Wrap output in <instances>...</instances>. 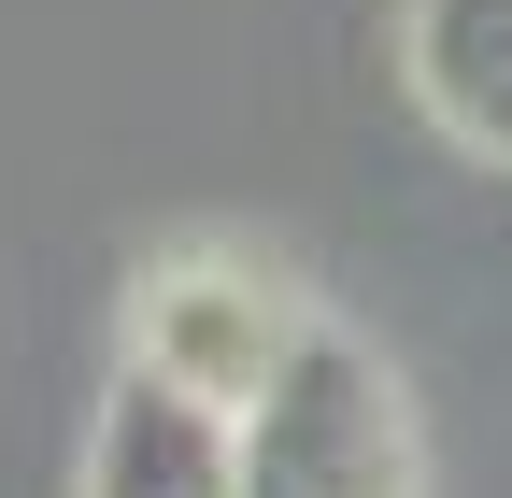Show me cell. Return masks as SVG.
Wrapping results in <instances>:
<instances>
[{"mask_svg": "<svg viewBox=\"0 0 512 498\" xmlns=\"http://www.w3.org/2000/svg\"><path fill=\"white\" fill-rule=\"evenodd\" d=\"M228 456H242V498H427V456H413L384 356L356 328H313V314L271 356V385L228 413Z\"/></svg>", "mask_w": 512, "mask_h": 498, "instance_id": "6da1fadb", "label": "cell"}, {"mask_svg": "<svg viewBox=\"0 0 512 498\" xmlns=\"http://www.w3.org/2000/svg\"><path fill=\"white\" fill-rule=\"evenodd\" d=\"M299 342V299L271 257H242V242H171V257L128 285V370H157V385L242 413L271 385V356Z\"/></svg>", "mask_w": 512, "mask_h": 498, "instance_id": "7a4b0ae2", "label": "cell"}, {"mask_svg": "<svg viewBox=\"0 0 512 498\" xmlns=\"http://www.w3.org/2000/svg\"><path fill=\"white\" fill-rule=\"evenodd\" d=\"M86 498H242V456H228V413L128 370L86 427Z\"/></svg>", "mask_w": 512, "mask_h": 498, "instance_id": "3957f363", "label": "cell"}, {"mask_svg": "<svg viewBox=\"0 0 512 498\" xmlns=\"http://www.w3.org/2000/svg\"><path fill=\"white\" fill-rule=\"evenodd\" d=\"M399 57H413V100H427V129L512 171V0H413Z\"/></svg>", "mask_w": 512, "mask_h": 498, "instance_id": "277c9868", "label": "cell"}]
</instances>
